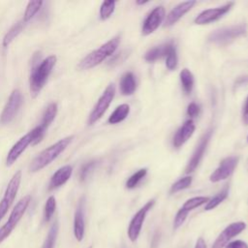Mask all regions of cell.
<instances>
[{
  "label": "cell",
  "instance_id": "38",
  "mask_svg": "<svg viewBox=\"0 0 248 248\" xmlns=\"http://www.w3.org/2000/svg\"><path fill=\"white\" fill-rule=\"evenodd\" d=\"M225 248H248V244L243 240L237 239V240H233V241L229 242L225 246Z\"/></svg>",
  "mask_w": 248,
  "mask_h": 248
},
{
  "label": "cell",
  "instance_id": "25",
  "mask_svg": "<svg viewBox=\"0 0 248 248\" xmlns=\"http://www.w3.org/2000/svg\"><path fill=\"white\" fill-rule=\"evenodd\" d=\"M25 24L26 22H24L23 19H21L18 22H16L15 25H13L3 38V43H2L3 46H8L13 42V40L22 31Z\"/></svg>",
  "mask_w": 248,
  "mask_h": 248
},
{
  "label": "cell",
  "instance_id": "28",
  "mask_svg": "<svg viewBox=\"0 0 248 248\" xmlns=\"http://www.w3.org/2000/svg\"><path fill=\"white\" fill-rule=\"evenodd\" d=\"M208 201H209V198H207V197H194V198H191V199L187 200L183 203L181 208H183L184 210L190 212L191 210H193V209H195V208H197V207L206 203Z\"/></svg>",
  "mask_w": 248,
  "mask_h": 248
},
{
  "label": "cell",
  "instance_id": "1",
  "mask_svg": "<svg viewBox=\"0 0 248 248\" xmlns=\"http://www.w3.org/2000/svg\"><path fill=\"white\" fill-rule=\"evenodd\" d=\"M73 136L64 138L54 144L48 146L41 153H39L31 162L29 166V170L31 172H36L49 165L53 160H55L69 145V143L73 140Z\"/></svg>",
  "mask_w": 248,
  "mask_h": 248
},
{
  "label": "cell",
  "instance_id": "35",
  "mask_svg": "<svg viewBox=\"0 0 248 248\" xmlns=\"http://www.w3.org/2000/svg\"><path fill=\"white\" fill-rule=\"evenodd\" d=\"M96 166V161H90L86 164H84L79 171V179L80 181H84L86 180V178L88 177V175L90 174V172L94 170Z\"/></svg>",
  "mask_w": 248,
  "mask_h": 248
},
{
  "label": "cell",
  "instance_id": "5",
  "mask_svg": "<svg viewBox=\"0 0 248 248\" xmlns=\"http://www.w3.org/2000/svg\"><path fill=\"white\" fill-rule=\"evenodd\" d=\"M246 24H237L229 27H223L221 29L213 31L208 36V41L219 46H224L231 43L234 39L244 35L246 33Z\"/></svg>",
  "mask_w": 248,
  "mask_h": 248
},
{
  "label": "cell",
  "instance_id": "26",
  "mask_svg": "<svg viewBox=\"0 0 248 248\" xmlns=\"http://www.w3.org/2000/svg\"><path fill=\"white\" fill-rule=\"evenodd\" d=\"M229 195V187L226 186L223 190H221L217 195H215L213 198L209 199V201L205 203L204 209L205 210H211L214 209L216 206H218L224 200L227 199Z\"/></svg>",
  "mask_w": 248,
  "mask_h": 248
},
{
  "label": "cell",
  "instance_id": "31",
  "mask_svg": "<svg viewBox=\"0 0 248 248\" xmlns=\"http://www.w3.org/2000/svg\"><path fill=\"white\" fill-rule=\"evenodd\" d=\"M115 9V1H104L100 7V18L102 20L108 19Z\"/></svg>",
  "mask_w": 248,
  "mask_h": 248
},
{
  "label": "cell",
  "instance_id": "34",
  "mask_svg": "<svg viewBox=\"0 0 248 248\" xmlns=\"http://www.w3.org/2000/svg\"><path fill=\"white\" fill-rule=\"evenodd\" d=\"M56 208V200L53 196H50L46 202L45 205V221L48 222L51 217L53 216V213Z\"/></svg>",
  "mask_w": 248,
  "mask_h": 248
},
{
  "label": "cell",
  "instance_id": "6",
  "mask_svg": "<svg viewBox=\"0 0 248 248\" xmlns=\"http://www.w3.org/2000/svg\"><path fill=\"white\" fill-rule=\"evenodd\" d=\"M114 94H115V86L113 83H109L105 89L102 96L99 98L91 113L89 114V118H88L89 125H93L104 115V113L109 107L111 101L113 100Z\"/></svg>",
  "mask_w": 248,
  "mask_h": 248
},
{
  "label": "cell",
  "instance_id": "43",
  "mask_svg": "<svg viewBox=\"0 0 248 248\" xmlns=\"http://www.w3.org/2000/svg\"><path fill=\"white\" fill-rule=\"evenodd\" d=\"M88 248H92V246H90V247H88Z\"/></svg>",
  "mask_w": 248,
  "mask_h": 248
},
{
  "label": "cell",
  "instance_id": "41",
  "mask_svg": "<svg viewBox=\"0 0 248 248\" xmlns=\"http://www.w3.org/2000/svg\"><path fill=\"white\" fill-rule=\"evenodd\" d=\"M148 1H137V4L138 5H142V4H145V3H147Z\"/></svg>",
  "mask_w": 248,
  "mask_h": 248
},
{
  "label": "cell",
  "instance_id": "20",
  "mask_svg": "<svg viewBox=\"0 0 248 248\" xmlns=\"http://www.w3.org/2000/svg\"><path fill=\"white\" fill-rule=\"evenodd\" d=\"M172 46H173V43L169 42L164 45L152 47L146 51V53L144 54V59L148 62H153L162 57H166Z\"/></svg>",
  "mask_w": 248,
  "mask_h": 248
},
{
  "label": "cell",
  "instance_id": "9",
  "mask_svg": "<svg viewBox=\"0 0 248 248\" xmlns=\"http://www.w3.org/2000/svg\"><path fill=\"white\" fill-rule=\"evenodd\" d=\"M22 101L23 97L21 92L18 89L13 90L1 113L0 122L2 124H8L16 117L17 111L19 110V108L22 105Z\"/></svg>",
  "mask_w": 248,
  "mask_h": 248
},
{
  "label": "cell",
  "instance_id": "17",
  "mask_svg": "<svg viewBox=\"0 0 248 248\" xmlns=\"http://www.w3.org/2000/svg\"><path fill=\"white\" fill-rule=\"evenodd\" d=\"M84 198L82 197L78 204L74 218V234L78 241H81L84 236Z\"/></svg>",
  "mask_w": 248,
  "mask_h": 248
},
{
  "label": "cell",
  "instance_id": "29",
  "mask_svg": "<svg viewBox=\"0 0 248 248\" xmlns=\"http://www.w3.org/2000/svg\"><path fill=\"white\" fill-rule=\"evenodd\" d=\"M57 234H58V223L55 222L50 227L42 248H53L57 238Z\"/></svg>",
  "mask_w": 248,
  "mask_h": 248
},
{
  "label": "cell",
  "instance_id": "40",
  "mask_svg": "<svg viewBox=\"0 0 248 248\" xmlns=\"http://www.w3.org/2000/svg\"><path fill=\"white\" fill-rule=\"evenodd\" d=\"M195 248H206V243L202 237L198 238V240L195 244Z\"/></svg>",
  "mask_w": 248,
  "mask_h": 248
},
{
  "label": "cell",
  "instance_id": "11",
  "mask_svg": "<svg viewBox=\"0 0 248 248\" xmlns=\"http://www.w3.org/2000/svg\"><path fill=\"white\" fill-rule=\"evenodd\" d=\"M212 133H213V130L211 128H209L204 134L203 136L201 138L195 151L193 152L192 154V157L190 158L187 166H186V169H185V172L186 173H190L192 171H194L197 167L199 166L200 162L202 161V157H203V154H204V151L207 147V144L210 140V138L212 136Z\"/></svg>",
  "mask_w": 248,
  "mask_h": 248
},
{
  "label": "cell",
  "instance_id": "13",
  "mask_svg": "<svg viewBox=\"0 0 248 248\" xmlns=\"http://www.w3.org/2000/svg\"><path fill=\"white\" fill-rule=\"evenodd\" d=\"M239 158L237 156H229L223 159L219 165V167L210 174L211 182H219L228 178L234 170Z\"/></svg>",
  "mask_w": 248,
  "mask_h": 248
},
{
  "label": "cell",
  "instance_id": "42",
  "mask_svg": "<svg viewBox=\"0 0 248 248\" xmlns=\"http://www.w3.org/2000/svg\"><path fill=\"white\" fill-rule=\"evenodd\" d=\"M247 141H248V136H247Z\"/></svg>",
  "mask_w": 248,
  "mask_h": 248
},
{
  "label": "cell",
  "instance_id": "8",
  "mask_svg": "<svg viewBox=\"0 0 248 248\" xmlns=\"http://www.w3.org/2000/svg\"><path fill=\"white\" fill-rule=\"evenodd\" d=\"M20 180H21V171L18 170L11 178V180L6 188L4 197L0 202V220L5 216L8 209L10 208L11 204L13 203V202L17 194V191H18V188L20 185Z\"/></svg>",
  "mask_w": 248,
  "mask_h": 248
},
{
  "label": "cell",
  "instance_id": "27",
  "mask_svg": "<svg viewBox=\"0 0 248 248\" xmlns=\"http://www.w3.org/2000/svg\"><path fill=\"white\" fill-rule=\"evenodd\" d=\"M43 4H44L43 1H29L27 4L26 10L24 12V16L22 18L23 21L27 23L29 20H31L34 17V16L39 12Z\"/></svg>",
  "mask_w": 248,
  "mask_h": 248
},
{
  "label": "cell",
  "instance_id": "33",
  "mask_svg": "<svg viewBox=\"0 0 248 248\" xmlns=\"http://www.w3.org/2000/svg\"><path fill=\"white\" fill-rule=\"evenodd\" d=\"M177 63H178V58H177L176 48H175V46L173 45L170 49L168 55L166 56V67L169 70L172 71L177 67Z\"/></svg>",
  "mask_w": 248,
  "mask_h": 248
},
{
  "label": "cell",
  "instance_id": "18",
  "mask_svg": "<svg viewBox=\"0 0 248 248\" xmlns=\"http://www.w3.org/2000/svg\"><path fill=\"white\" fill-rule=\"evenodd\" d=\"M196 129V126L192 119H189L184 122V124L176 131L173 140H172V145L175 148H179L182 146L194 134Z\"/></svg>",
  "mask_w": 248,
  "mask_h": 248
},
{
  "label": "cell",
  "instance_id": "4",
  "mask_svg": "<svg viewBox=\"0 0 248 248\" xmlns=\"http://www.w3.org/2000/svg\"><path fill=\"white\" fill-rule=\"evenodd\" d=\"M30 201H31V197L27 195L23 197L21 200H19L17 203L15 205L14 209L10 214L8 221L0 228V243L4 241L11 234L13 230L16 228L18 221L21 219V217L25 213Z\"/></svg>",
  "mask_w": 248,
  "mask_h": 248
},
{
  "label": "cell",
  "instance_id": "30",
  "mask_svg": "<svg viewBox=\"0 0 248 248\" xmlns=\"http://www.w3.org/2000/svg\"><path fill=\"white\" fill-rule=\"evenodd\" d=\"M147 170L146 169H140L138 171H136L133 175H131L128 180L126 181V188L133 189L137 187V185L140 183V181L146 175Z\"/></svg>",
  "mask_w": 248,
  "mask_h": 248
},
{
  "label": "cell",
  "instance_id": "2",
  "mask_svg": "<svg viewBox=\"0 0 248 248\" xmlns=\"http://www.w3.org/2000/svg\"><path fill=\"white\" fill-rule=\"evenodd\" d=\"M120 43L119 36H115L104 45H102L99 48L93 50L88 55H86L78 64V68L80 70H88L96 67L101 64L105 59L108 56L112 55Z\"/></svg>",
  "mask_w": 248,
  "mask_h": 248
},
{
  "label": "cell",
  "instance_id": "39",
  "mask_svg": "<svg viewBox=\"0 0 248 248\" xmlns=\"http://www.w3.org/2000/svg\"><path fill=\"white\" fill-rule=\"evenodd\" d=\"M242 120L245 125H248V96L246 98L245 105H244L243 111H242Z\"/></svg>",
  "mask_w": 248,
  "mask_h": 248
},
{
  "label": "cell",
  "instance_id": "22",
  "mask_svg": "<svg viewBox=\"0 0 248 248\" xmlns=\"http://www.w3.org/2000/svg\"><path fill=\"white\" fill-rule=\"evenodd\" d=\"M130 112V107L127 104H122L120 106H118L113 111L112 113L109 115L108 122L109 124H117L122 122L129 114Z\"/></svg>",
  "mask_w": 248,
  "mask_h": 248
},
{
  "label": "cell",
  "instance_id": "16",
  "mask_svg": "<svg viewBox=\"0 0 248 248\" xmlns=\"http://www.w3.org/2000/svg\"><path fill=\"white\" fill-rule=\"evenodd\" d=\"M196 3H197L196 1H185L176 5L166 16L164 26L170 27L174 23H176L186 13H188L193 8V6Z\"/></svg>",
  "mask_w": 248,
  "mask_h": 248
},
{
  "label": "cell",
  "instance_id": "19",
  "mask_svg": "<svg viewBox=\"0 0 248 248\" xmlns=\"http://www.w3.org/2000/svg\"><path fill=\"white\" fill-rule=\"evenodd\" d=\"M73 173V168L70 165L63 166L62 168L58 169L53 175L51 176L49 183H48V191H52L54 189L59 188L60 186L64 185Z\"/></svg>",
  "mask_w": 248,
  "mask_h": 248
},
{
  "label": "cell",
  "instance_id": "3",
  "mask_svg": "<svg viewBox=\"0 0 248 248\" xmlns=\"http://www.w3.org/2000/svg\"><path fill=\"white\" fill-rule=\"evenodd\" d=\"M55 63L56 56L49 55L33 68L30 76V91L32 97H36L45 86Z\"/></svg>",
  "mask_w": 248,
  "mask_h": 248
},
{
  "label": "cell",
  "instance_id": "32",
  "mask_svg": "<svg viewBox=\"0 0 248 248\" xmlns=\"http://www.w3.org/2000/svg\"><path fill=\"white\" fill-rule=\"evenodd\" d=\"M192 183V177L191 176H185V177H182L180 178L179 180H177L176 182H174L171 187H170V194H173V193H177L181 190H184L186 188H188Z\"/></svg>",
  "mask_w": 248,
  "mask_h": 248
},
{
  "label": "cell",
  "instance_id": "12",
  "mask_svg": "<svg viewBox=\"0 0 248 248\" xmlns=\"http://www.w3.org/2000/svg\"><path fill=\"white\" fill-rule=\"evenodd\" d=\"M245 228H246V224L241 221L230 224L218 235V237L213 242L211 248H224L232 237L242 232L245 230Z\"/></svg>",
  "mask_w": 248,
  "mask_h": 248
},
{
  "label": "cell",
  "instance_id": "7",
  "mask_svg": "<svg viewBox=\"0 0 248 248\" xmlns=\"http://www.w3.org/2000/svg\"><path fill=\"white\" fill-rule=\"evenodd\" d=\"M154 204H155V200L148 201L142 207H140L138 210V212L131 219L130 224L128 226L127 234H128L129 239L132 242H135L138 239V237L140 233V231L142 229V225L145 220V217H146L148 211L153 207Z\"/></svg>",
  "mask_w": 248,
  "mask_h": 248
},
{
  "label": "cell",
  "instance_id": "10",
  "mask_svg": "<svg viewBox=\"0 0 248 248\" xmlns=\"http://www.w3.org/2000/svg\"><path fill=\"white\" fill-rule=\"evenodd\" d=\"M232 6H233V2H228L221 7L206 9L202 13H200L196 16L194 21L198 25H204V24H208L213 21H216L219 18H221L225 14H227L232 9Z\"/></svg>",
  "mask_w": 248,
  "mask_h": 248
},
{
  "label": "cell",
  "instance_id": "24",
  "mask_svg": "<svg viewBox=\"0 0 248 248\" xmlns=\"http://www.w3.org/2000/svg\"><path fill=\"white\" fill-rule=\"evenodd\" d=\"M182 88L186 94H190L194 87V76L190 70L184 68L179 74Z\"/></svg>",
  "mask_w": 248,
  "mask_h": 248
},
{
  "label": "cell",
  "instance_id": "14",
  "mask_svg": "<svg viewBox=\"0 0 248 248\" xmlns=\"http://www.w3.org/2000/svg\"><path fill=\"white\" fill-rule=\"evenodd\" d=\"M165 16H166V13L163 6H158L154 10H152L143 22L142 29H141L142 35L147 36L153 33L163 22Z\"/></svg>",
  "mask_w": 248,
  "mask_h": 248
},
{
  "label": "cell",
  "instance_id": "36",
  "mask_svg": "<svg viewBox=\"0 0 248 248\" xmlns=\"http://www.w3.org/2000/svg\"><path fill=\"white\" fill-rule=\"evenodd\" d=\"M188 213L189 212L184 210L183 208H180L177 211V213H176V215L174 217V220H173V229L174 230H177L184 223V221L186 220V218L188 216Z\"/></svg>",
  "mask_w": 248,
  "mask_h": 248
},
{
  "label": "cell",
  "instance_id": "21",
  "mask_svg": "<svg viewBox=\"0 0 248 248\" xmlns=\"http://www.w3.org/2000/svg\"><path fill=\"white\" fill-rule=\"evenodd\" d=\"M119 88L122 95H125V96L132 95L135 92L137 88V82H136V78L132 72H127L121 77V79L119 82Z\"/></svg>",
  "mask_w": 248,
  "mask_h": 248
},
{
  "label": "cell",
  "instance_id": "37",
  "mask_svg": "<svg viewBox=\"0 0 248 248\" xmlns=\"http://www.w3.org/2000/svg\"><path fill=\"white\" fill-rule=\"evenodd\" d=\"M200 106L196 103H190L188 105V108H187V114L190 116V117H196L197 115H199L200 113Z\"/></svg>",
  "mask_w": 248,
  "mask_h": 248
},
{
  "label": "cell",
  "instance_id": "15",
  "mask_svg": "<svg viewBox=\"0 0 248 248\" xmlns=\"http://www.w3.org/2000/svg\"><path fill=\"white\" fill-rule=\"evenodd\" d=\"M32 142H33V136H32L31 132H29L28 134H26L25 136L20 138L9 151L7 158H6V165L8 167L12 166L18 159V157L22 154V152L26 149V147Z\"/></svg>",
  "mask_w": 248,
  "mask_h": 248
},
{
  "label": "cell",
  "instance_id": "23",
  "mask_svg": "<svg viewBox=\"0 0 248 248\" xmlns=\"http://www.w3.org/2000/svg\"><path fill=\"white\" fill-rule=\"evenodd\" d=\"M56 113H57V104L56 103L49 104L43 114V118H42V121L40 124V126L45 131L48 128L50 123L53 121V119L56 116Z\"/></svg>",
  "mask_w": 248,
  "mask_h": 248
}]
</instances>
